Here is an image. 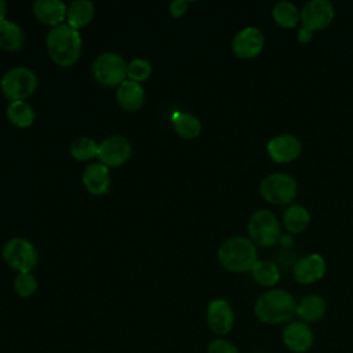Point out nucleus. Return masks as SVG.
<instances>
[{
	"instance_id": "obj_1",
	"label": "nucleus",
	"mask_w": 353,
	"mask_h": 353,
	"mask_svg": "<svg viewBox=\"0 0 353 353\" xmlns=\"http://www.w3.org/2000/svg\"><path fill=\"white\" fill-rule=\"evenodd\" d=\"M296 299L283 288H269L262 292L255 303V317L265 324H287L296 316Z\"/></svg>"
},
{
	"instance_id": "obj_2",
	"label": "nucleus",
	"mask_w": 353,
	"mask_h": 353,
	"mask_svg": "<svg viewBox=\"0 0 353 353\" xmlns=\"http://www.w3.org/2000/svg\"><path fill=\"white\" fill-rule=\"evenodd\" d=\"M51 59L59 66H72L81 52V36L77 29L68 23L52 28L46 39Z\"/></svg>"
},
{
	"instance_id": "obj_3",
	"label": "nucleus",
	"mask_w": 353,
	"mask_h": 353,
	"mask_svg": "<svg viewBox=\"0 0 353 353\" xmlns=\"http://www.w3.org/2000/svg\"><path fill=\"white\" fill-rule=\"evenodd\" d=\"M218 261L222 268L234 273L251 272L252 266L258 261L256 245L250 237L236 236L230 237L218 248Z\"/></svg>"
},
{
	"instance_id": "obj_4",
	"label": "nucleus",
	"mask_w": 353,
	"mask_h": 353,
	"mask_svg": "<svg viewBox=\"0 0 353 353\" xmlns=\"http://www.w3.org/2000/svg\"><path fill=\"white\" fill-rule=\"evenodd\" d=\"M262 199L274 205H290L298 194V181L287 172L266 175L259 183Z\"/></svg>"
},
{
	"instance_id": "obj_5",
	"label": "nucleus",
	"mask_w": 353,
	"mask_h": 353,
	"mask_svg": "<svg viewBox=\"0 0 353 353\" xmlns=\"http://www.w3.org/2000/svg\"><path fill=\"white\" fill-rule=\"evenodd\" d=\"M247 230L250 240L259 247H273L281 237L276 214L266 208H259L251 214Z\"/></svg>"
},
{
	"instance_id": "obj_6",
	"label": "nucleus",
	"mask_w": 353,
	"mask_h": 353,
	"mask_svg": "<svg viewBox=\"0 0 353 353\" xmlns=\"http://www.w3.org/2000/svg\"><path fill=\"white\" fill-rule=\"evenodd\" d=\"M1 92L6 98L12 101H23L37 87V77L34 72L25 66L11 68L1 77Z\"/></svg>"
},
{
	"instance_id": "obj_7",
	"label": "nucleus",
	"mask_w": 353,
	"mask_h": 353,
	"mask_svg": "<svg viewBox=\"0 0 353 353\" xmlns=\"http://www.w3.org/2000/svg\"><path fill=\"white\" fill-rule=\"evenodd\" d=\"M3 259L19 273H30L37 265L39 255L34 245L29 240L14 237L4 244Z\"/></svg>"
},
{
	"instance_id": "obj_8",
	"label": "nucleus",
	"mask_w": 353,
	"mask_h": 353,
	"mask_svg": "<svg viewBox=\"0 0 353 353\" xmlns=\"http://www.w3.org/2000/svg\"><path fill=\"white\" fill-rule=\"evenodd\" d=\"M127 63L116 52H103L97 57L92 65V73L98 83L108 87L120 85L127 77Z\"/></svg>"
},
{
	"instance_id": "obj_9",
	"label": "nucleus",
	"mask_w": 353,
	"mask_h": 353,
	"mask_svg": "<svg viewBox=\"0 0 353 353\" xmlns=\"http://www.w3.org/2000/svg\"><path fill=\"white\" fill-rule=\"evenodd\" d=\"M335 17L334 4L328 0H310L301 10V23L313 33L328 28Z\"/></svg>"
},
{
	"instance_id": "obj_10",
	"label": "nucleus",
	"mask_w": 353,
	"mask_h": 353,
	"mask_svg": "<svg viewBox=\"0 0 353 353\" xmlns=\"http://www.w3.org/2000/svg\"><path fill=\"white\" fill-rule=\"evenodd\" d=\"M281 342L292 353H306L314 342L312 327L301 320H291L283 327Z\"/></svg>"
},
{
	"instance_id": "obj_11",
	"label": "nucleus",
	"mask_w": 353,
	"mask_h": 353,
	"mask_svg": "<svg viewBox=\"0 0 353 353\" xmlns=\"http://www.w3.org/2000/svg\"><path fill=\"white\" fill-rule=\"evenodd\" d=\"M205 321L215 335H226L234 325V312L229 301L218 298L208 303L205 309Z\"/></svg>"
},
{
	"instance_id": "obj_12",
	"label": "nucleus",
	"mask_w": 353,
	"mask_h": 353,
	"mask_svg": "<svg viewBox=\"0 0 353 353\" xmlns=\"http://www.w3.org/2000/svg\"><path fill=\"white\" fill-rule=\"evenodd\" d=\"M266 152L274 163L287 164L301 156L302 142L292 134H279L268 141Z\"/></svg>"
},
{
	"instance_id": "obj_13",
	"label": "nucleus",
	"mask_w": 353,
	"mask_h": 353,
	"mask_svg": "<svg viewBox=\"0 0 353 353\" xmlns=\"http://www.w3.org/2000/svg\"><path fill=\"white\" fill-rule=\"evenodd\" d=\"M265 47V36L256 26H245L239 30L232 41V50L236 57L251 59L258 57Z\"/></svg>"
},
{
	"instance_id": "obj_14",
	"label": "nucleus",
	"mask_w": 353,
	"mask_h": 353,
	"mask_svg": "<svg viewBox=\"0 0 353 353\" xmlns=\"http://www.w3.org/2000/svg\"><path fill=\"white\" fill-rule=\"evenodd\" d=\"M325 272H327L325 259L320 254L312 252L298 258V261L292 268V277L298 284L310 285L321 280Z\"/></svg>"
},
{
	"instance_id": "obj_15",
	"label": "nucleus",
	"mask_w": 353,
	"mask_h": 353,
	"mask_svg": "<svg viewBox=\"0 0 353 353\" xmlns=\"http://www.w3.org/2000/svg\"><path fill=\"white\" fill-rule=\"evenodd\" d=\"M131 156V145L127 138L113 135L98 145V159L106 167H119Z\"/></svg>"
},
{
	"instance_id": "obj_16",
	"label": "nucleus",
	"mask_w": 353,
	"mask_h": 353,
	"mask_svg": "<svg viewBox=\"0 0 353 353\" xmlns=\"http://www.w3.org/2000/svg\"><path fill=\"white\" fill-rule=\"evenodd\" d=\"M81 179L87 190L97 196L105 194L110 186L109 168L102 163L88 164L83 171Z\"/></svg>"
},
{
	"instance_id": "obj_17",
	"label": "nucleus",
	"mask_w": 353,
	"mask_h": 353,
	"mask_svg": "<svg viewBox=\"0 0 353 353\" xmlns=\"http://www.w3.org/2000/svg\"><path fill=\"white\" fill-rule=\"evenodd\" d=\"M68 7L61 0H36L33 3V14L34 17L46 23L52 25L54 28L61 25V22L66 18Z\"/></svg>"
},
{
	"instance_id": "obj_18",
	"label": "nucleus",
	"mask_w": 353,
	"mask_h": 353,
	"mask_svg": "<svg viewBox=\"0 0 353 353\" xmlns=\"http://www.w3.org/2000/svg\"><path fill=\"white\" fill-rule=\"evenodd\" d=\"M327 313V301L319 294H309L296 303V316L307 324L320 321Z\"/></svg>"
},
{
	"instance_id": "obj_19",
	"label": "nucleus",
	"mask_w": 353,
	"mask_h": 353,
	"mask_svg": "<svg viewBox=\"0 0 353 353\" xmlns=\"http://www.w3.org/2000/svg\"><path fill=\"white\" fill-rule=\"evenodd\" d=\"M116 99L123 109L134 112L143 105L145 91L139 83L124 80L116 91Z\"/></svg>"
},
{
	"instance_id": "obj_20",
	"label": "nucleus",
	"mask_w": 353,
	"mask_h": 353,
	"mask_svg": "<svg viewBox=\"0 0 353 353\" xmlns=\"http://www.w3.org/2000/svg\"><path fill=\"white\" fill-rule=\"evenodd\" d=\"M310 212L302 204H290L283 214V225L290 233H302L310 223Z\"/></svg>"
},
{
	"instance_id": "obj_21",
	"label": "nucleus",
	"mask_w": 353,
	"mask_h": 353,
	"mask_svg": "<svg viewBox=\"0 0 353 353\" xmlns=\"http://www.w3.org/2000/svg\"><path fill=\"white\" fill-rule=\"evenodd\" d=\"M251 274L256 284L262 287L273 288L281 277V270L274 261L258 259L251 269Z\"/></svg>"
},
{
	"instance_id": "obj_22",
	"label": "nucleus",
	"mask_w": 353,
	"mask_h": 353,
	"mask_svg": "<svg viewBox=\"0 0 353 353\" xmlns=\"http://www.w3.org/2000/svg\"><path fill=\"white\" fill-rule=\"evenodd\" d=\"M273 21L285 29L296 28L301 22V11L292 1H277L272 8Z\"/></svg>"
},
{
	"instance_id": "obj_23",
	"label": "nucleus",
	"mask_w": 353,
	"mask_h": 353,
	"mask_svg": "<svg viewBox=\"0 0 353 353\" xmlns=\"http://www.w3.org/2000/svg\"><path fill=\"white\" fill-rule=\"evenodd\" d=\"M94 4L90 0H76L73 1L66 11L68 25L74 29L88 25L94 18Z\"/></svg>"
},
{
	"instance_id": "obj_24",
	"label": "nucleus",
	"mask_w": 353,
	"mask_h": 353,
	"mask_svg": "<svg viewBox=\"0 0 353 353\" xmlns=\"http://www.w3.org/2000/svg\"><path fill=\"white\" fill-rule=\"evenodd\" d=\"M23 30L14 22L4 19L0 22V48L4 51H17L23 46Z\"/></svg>"
},
{
	"instance_id": "obj_25",
	"label": "nucleus",
	"mask_w": 353,
	"mask_h": 353,
	"mask_svg": "<svg viewBox=\"0 0 353 353\" xmlns=\"http://www.w3.org/2000/svg\"><path fill=\"white\" fill-rule=\"evenodd\" d=\"M171 119H172L174 130L179 137L185 139H193L200 135L201 123L194 114L185 113V112H175Z\"/></svg>"
},
{
	"instance_id": "obj_26",
	"label": "nucleus",
	"mask_w": 353,
	"mask_h": 353,
	"mask_svg": "<svg viewBox=\"0 0 353 353\" xmlns=\"http://www.w3.org/2000/svg\"><path fill=\"white\" fill-rule=\"evenodd\" d=\"M7 117L14 125L25 128V127H29L33 124L36 114H34L33 108L28 102L12 101L7 106Z\"/></svg>"
},
{
	"instance_id": "obj_27",
	"label": "nucleus",
	"mask_w": 353,
	"mask_h": 353,
	"mask_svg": "<svg viewBox=\"0 0 353 353\" xmlns=\"http://www.w3.org/2000/svg\"><path fill=\"white\" fill-rule=\"evenodd\" d=\"M70 154L79 161L90 160L98 156V145L88 137H80L72 142Z\"/></svg>"
},
{
	"instance_id": "obj_28",
	"label": "nucleus",
	"mask_w": 353,
	"mask_h": 353,
	"mask_svg": "<svg viewBox=\"0 0 353 353\" xmlns=\"http://www.w3.org/2000/svg\"><path fill=\"white\" fill-rule=\"evenodd\" d=\"M37 287V280L32 273H19L14 280V290L21 298L32 296Z\"/></svg>"
},
{
	"instance_id": "obj_29",
	"label": "nucleus",
	"mask_w": 353,
	"mask_h": 353,
	"mask_svg": "<svg viewBox=\"0 0 353 353\" xmlns=\"http://www.w3.org/2000/svg\"><path fill=\"white\" fill-rule=\"evenodd\" d=\"M152 74V65L149 61L143 59V58H137L132 59L128 66H127V76L130 77V80L132 81H143L146 80L149 76Z\"/></svg>"
},
{
	"instance_id": "obj_30",
	"label": "nucleus",
	"mask_w": 353,
	"mask_h": 353,
	"mask_svg": "<svg viewBox=\"0 0 353 353\" xmlns=\"http://www.w3.org/2000/svg\"><path fill=\"white\" fill-rule=\"evenodd\" d=\"M207 353H240V350L232 341L219 336L208 343Z\"/></svg>"
},
{
	"instance_id": "obj_31",
	"label": "nucleus",
	"mask_w": 353,
	"mask_h": 353,
	"mask_svg": "<svg viewBox=\"0 0 353 353\" xmlns=\"http://www.w3.org/2000/svg\"><path fill=\"white\" fill-rule=\"evenodd\" d=\"M170 14L172 17H182L188 11V1L185 0H175L168 7Z\"/></svg>"
},
{
	"instance_id": "obj_32",
	"label": "nucleus",
	"mask_w": 353,
	"mask_h": 353,
	"mask_svg": "<svg viewBox=\"0 0 353 353\" xmlns=\"http://www.w3.org/2000/svg\"><path fill=\"white\" fill-rule=\"evenodd\" d=\"M296 40L301 43V44H309L312 40H313V32L309 30L305 26H301L298 29V33H296Z\"/></svg>"
},
{
	"instance_id": "obj_33",
	"label": "nucleus",
	"mask_w": 353,
	"mask_h": 353,
	"mask_svg": "<svg viewBox=\"0 0 353 353\" xmlns=\"http://www.w3.org/2000/svg\"><path fill=\"white\" fill-rule=\"evenodd\" d=\"M292 237L290 236V234H281V237H280V240H279V243H281V245H283V248H290L291 245H292Z\"/></svg>"
},
{
	"instance_id": "obj_34",
	"label": "nucleus",
	"mask_w": 353,
	"mask_h": 353,
	"mask_svg": "<svg viewBox=\"0 0 353 353\" xmlns=\"http://www.w3.org/2000/svg\"><path fill=\"white\" fill-rule=\"evenodd\" d=\"M6 12H7V4L3 0H0V22L6 19Z\"/></svg>"
},
{
	"instance_id": "obj_35",
	"label": "nucleus",
	"mask_w": 353,
	"mask_h": 353,
	"mask_svg": "<svg viewBox=\"0 0 353 353\" xmlns=\"http://www.w3.org/2000/svg\"><path fill=\"white\" fill-rule=\"evenodd\" d=\"M256 353H266V352H256Z\"/></svg>"
}]
</instances>
